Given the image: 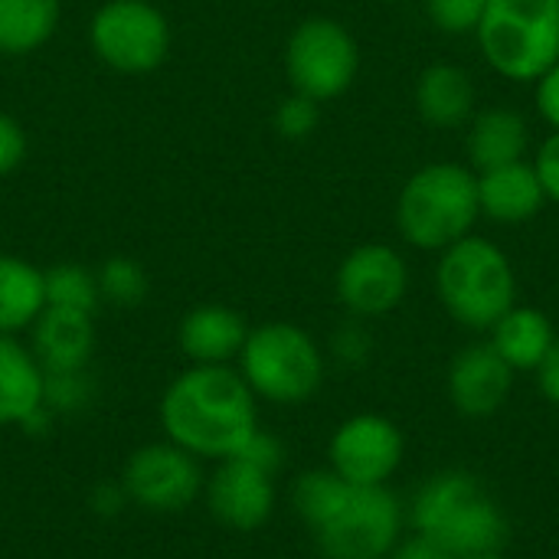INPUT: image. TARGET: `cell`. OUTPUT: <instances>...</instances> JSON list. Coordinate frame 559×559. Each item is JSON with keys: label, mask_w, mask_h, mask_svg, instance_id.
Listing matches in <instances>:
<instances>
[{"label": "cell", "mask_w": 559, "mask_h": 559, "mask_svg": "<svg viewBox=\"0 0 559 559\" xmlns=\"http://www.w3.org/2000/svg\"><path fill=\"white\" fill-rule=\"evenodd\" d=\"M164 439L200 462L233 459L259 423V400L236 367L193 364L177 373L157 406Z\"/></svg>", "instance_id": "cell-1"}, {"label": "cell", "mask_w": 559, "mask_h": 559, "mask_svg": "<svg viewBox=\"0 0 559 559\" xmlns=\"http://www.w3.org/2000/svg\"><path fill=\"white\" fill-rule=\"evenodd\" d=\"M409 524L419 537L439 544L455 559L501 554L511 540V521L488 488L462 468L439 472L419 485L409 504Z\"/></svg>", "instance_id": "cell-2"}, {"label": "cell", "mask_w": 559, "mask_h": 559, "mask_svg": "<svg viewBox=\"0 0 559 559\" xmlns=\"http://www.w3.org/2000/svg\"><path fill=\"white\" fill-rule=\"evenodd\" d=\"M478 216V174L462 164H429L416 170L396 200L403 239L426 252H442L472 236Z\"/></svg>", "instance_id": "cell-3"}, {"label": "cell", "mask_w": 559, "mask_h": 559, "mask_svg": "<svg viewBox=\"0 0 559 559\" xmlns=\"http://www.w3.org/2000/svg\"><path fill=\"white\" fill-rule=\"evenodd\" d=\"M436 288L452 321L468 331H491L518 305L514 265L485 236H465L442 249Z\"/></svg>", "instance_id": "cell-4"}, {"label": "cell", "mask_w": 559, "mask_h": 559, "mask_svg": "<svg viewBox=\"0 0 559 559\" xmlns=\"http://www.w3.org/2000/svg\"><path fill=\"white\" fill-rule=\"evenodd\" d=\"M239 373L255 393V400L275 406H301L324 383V354L318 341L288 321H265L249 328L239 350Z\"/></svg>", "instance_id": "cell-5"}, {"label": "cell", "mask_w": 559, "mask_h": 559, "mask_svg": "<svg viewBox=\"0 0 559 559\" xmlns=\"http://www.w3.org/2000/svg\"><path fill=\"white\" fill-rule=\"evenodd\" d=\"M475 36L495 72L537 82L559 62V0H488Z\"/></svg>", "instance_id": "cell-6"}, {"label": "cell", "mask_w": 559, "mask_h": 559, "mask_svg": "<svg viewBox=\"0 0 559 559\" xmlns=\"http://www.w3.org/2000/svg\"><path fill=\"white\" fill-rule=\"evenodd\" d=\"M406 511L400 498L380 485H350L328 511V518L311 527L318 550L328 559H386L403 540Z\"/></svg>", "instance_id": "cell-7"}, {"label": "cell", "mask_w": 559, "mask_h": 559, "mask_svg": "<svg viewBox=\"0 0 559 559\" xmlns=\"http://www.w3.org/2000/svg\"><path fill=\"white\" fill-rule=\"evenodd\" d=\"M360 69V49L354 33L331 16L301 20L285 43V72L295 92L331 102L344 95Z\"/></svg>", "instance_id": "cell-8"}, {"label": "cell", "mask_w": 559, "mask_h": 559, "mask_svg": "<svg viewBox=\"0 0 559 559\" xmlns=\"http://www.w3.org/2000/svg\"><path fill=\"white\" fill-rule=\"evenodd\" d=\"M92 52L115 72H154L170 52V23L151 0H108L88 23Z\"/></svg>", "instance_id": "cell-9"}, {"label": "cell", "mask_w": 559, "mask_h": 559, "mask_svg": "<svg viewBox=\"0 0 559 559\" xmlns=\"http://www.w3.org/2000/svg\"><path fill=\"white\" fill-rule=\"evenodd\" d=\"M121 488L128 501L147 514H180L203 498V462L170 439L134 449L121 468Z\"/></svg>", "instance_id": "cell-10"}, {"label": "cell", "mask_w": 559, "mask_h": 559, "mask_svg": "<svg viewBox=\"0 0 559 559\" xmlns=\"http://www.w3.org/2000/svg\"><path fill=\"white\" fill-rule=\"evenodd\" d=\"M403 455H406V439L400 426L380 413H357L344 419L328 442L331 472L364 488L386 485L400 472Z\"/></svg>", "instance_id": "cell-11"}, {"label": "cell", "mask_w": 559, "mask_h": 559, "mask_svg": "<svg viewBox=\"0 0 559 559\" xmlns=\"http://www.w3.org/2000/svg\"><path fill=\"white\" fill-rule=\"evenodd\" d=\"M334 288L354 318H383L403 305L409 292V269L393 246L367 242L344 255Z\"/></svg>", "instance_id": "cell-12"}, {"label": "cell", "mask_w": 559, "mask_h": 559, "mask_svg": "<svg viewBox=\"0 0 559 559\" xmlns=\"http://www.w3.org/2000/svg\"><path fill=\"white\" fill-rule=\"evenodd\" d=\"M203 498L223 527L249 534L265 527L275 514V475L242 459H226L216 462L213 475L206 478Z\"/></svg>", "instance_id": "cell-13"}, {"label": "cell", "mask_w": 559, "mask_h": 559, "mask_svg": "<svg viewBox=\"0 0 559 559\" xmlns=\"http://www.w3.org/2000/svg\"><path fill=\"white\" fill-rule=\"evenodd\" d=\"M445 390L452 406L468 419H488L504 409L514 390L511 364L491 347V341L468 344L449 364Z\"/></svg>", "instance_id": "cell-14"}, {"label": "cell", "mask_w": 559, "mask_h": 559, "mask_svg": "<svg viewBox=\"0 0 559 559\" xmlns=\"http://www.w3.org/2000/svg\"><path fill=\"white\" fill-rule=\"evenodd\" d=\"M249 337L246 318L229 305H197L177 324V344L190 364L226 367Z\"/></svg>", "instance_id": "cell-15"}, {"label": "cell", "mask_w": 559, "mask_h": 559, "mask_svg": "<svg viewBox=\"0 0 559 559\" xmlns=\"http://www.w3.org/2000/svg\"><path fill=\"white\" fill-rule=\"evenodd\" d=\"M29 350L39 367L49 370H82L95 354V321L82 311L43 308V314L29 328Z\"/></svg>", "instance_id": "cell-16"}, {"label": "cell", "mask_w": 559, "mask_h": 559, "mask_svg": "<svg viewBox=\"0 0 559 559\" xmlns=\"http://www.w3.org/2000/svg\"><path fill=\"white\" fill-rule=\"evenodd\" d=\"M478 203H481V216L511 226V223L534 219L544 210L547 193L534 164L514 160L478 174Z\"/></svg>", "instance_id": "cell-17"}, {"label": "cell", "mask_w": 559, "mask_h": 559, "mask_svg": "<svg viewBox=\"0 0 559 559\" xmlns=\"http://www.w3.org/2000/svg\"><path fill=\"white\" fill-rule=\"evenodd\" d=\"M43 380L46 370L33 350L13 334H0V429H20L43 406Z\"/></svg>", "instance_id": "cell-18"}, {"label": "cell", "mask_w": 559, "mask_h": 559, "mask_svg": "<svg viewBox=\"0 0 559 559\" xmlns=\"http://www.w3.org/2000/svg\"><path fill=\"white\" fill-rule=\"evenodd\" d=\"M419 118L432 128H459L475 115V85L462 66L436 62L416 82Z\"/></svg>", "instance_id": "cell-19"}, {"label": "cell", "mask_w": 559, "mask_h": 559, "mask_svg": "<svg viewBox=\"0 0 559 559\" xmlns=\"http://www.w3.org/2000/svg\"><path fill=\"white\" fill-rule=\"evenodd\" d=\"M527 144H531L527 121L518 111H511V108H485V111L472 115L468 160H472L475 174L524 160Z\"/></svg>", "instance_id": "cell-20"}, {"label": "cell", "mask_w": 559, "mask_h": 559, "mask_svg": "<svg viewBox=\"0 0 559 559\" xmlns=\"http://www.w3.org/2000/svg\"><path fill=\"white\" fill-rule=\"evenodd\" d=\"M46 308L43 269L23 255L0 252V334H23Z\"/></svg>", "instance_id": "cell-21"}, {"label": "cell", "mask_w": 559, "mask_h": 559, "mask_svg": "<svg viewBox=\"0 0 559 559\" xmlns=\"http://www.w3.org/2000/svg\"><path fill=\"white\" fill-rule=\"evenodd\" d=\"M557 341L554 324L544 311L514 305L495 328H491V347L511 364V370H537L547 357L550 344Z\"/></svg>", "instance_id": "cell-22"}, {"label": "cell", "mask_w": 559, "mask_h": 559, "mask_svg": "<svg viewBox=\"0 0 559 559\" xmlns=\"http://www.w3.org/2000/svg\"><path fill=\"white\" fill-rule=\"evenodd\" d=\"M59 0H0V56H29L52 39Z\"/></svg>", "instance_id": "cell-23"}, {"label": "cell", "mask_w": 559, "mask_h": 559, "mask_svg": "<svg viewBox=\"0 0 559 559\" xmlns=\"http://www.w3.org/2000/svg\"><path fill=\"white\" fill-rule=\"evenodd\" d=\"M46 282V308H66V311H82L95 314L102 305L98 278L92 269L79 262H59L43 272Z\"/></svg>", "instance_id": "cell-24"}, {"label": "cell", "mask_w": 559, "mask_h": 559, "mask_svg": "<svg viewBox=\"0 0 559 559\" xmlns=\"http://www.w3.org/2000/svg\"><path fill=\"white\" fill-rule=\"evenodd\" d=\"M95 278H98L102 301H108L111 308H138L147 298V292H151L144 265L138 259H131V255L105 259L98 265Z\"/></svg>", "instance_id": "cell-25"}, {"label": "cell", "mask_w": 559, "mask_h": 559, "mask_svg": "<svg viewBox=\"0 0 559 559\" xmlns=\"http://www.w3.org/2000/svg\"><path fill=\"white\" fill-rule=\"evenodd\" d=\"M98 396V386L88 373L82 370H49L43 380V406L59 419V416H79L88 413Z\"/></svg>", "instance_id": "cell-26"}, {"label": "cell", "mask_w": 559, "mask_h": 559, "mask_svg": "<svg viewBox=\"0 0 559 559\" xmlns=\"http://www.w3.org/2000/svg\"><path fill=\"white\" fill-rule=\"evenodd\" d=\"M318 121H321V102L301 92H292L275 108V131L288 141H305L308 134H314Z\"/></svg>", "instance_id": "cell-27"}, {"label": "cell", "mask_w": 559, "mask_h": 559, "mask_svg": "<svg viewBox=\"0 0 559 559\" xmlns=\"http://www.w3.org/2000/svg\"><path fill=\"white\" fill-rule=\"evenodd\" d=\"M485 7L488 0H426L429 20L449 36L475 33L485 16Z\"/></svg>", "instance_id": "cell-28"}, {"label": "cell", "mask_w": 559, "mask_h": 559, "mask_svg": "<svg viewBox=\"0 0 559 559\" xmlns=\"http://www.w3.org/2000/svg\"><path fill=\"white\" fill-rule=\"evenodd\" d=\"M331 354L344 367H364L373 354V337L360 321H347L331 337Z\"/></svg>", "instance_id": "cell-29"}, {"label": "cell", "mask_w": 559, "mask_h": 559, "mask_svg": "<svg viewBox=\"0 0 559 559\" xmlns=\"http://www.w3.org/2000/svg\"><path fill=\"white\" fill-rule=\"evenodd\" d=\"M233 459H242V462H249V465H255V468L275 475V472L282 468V462H285V445H282L278 436H272L269 429L259 426V429L249 436V442H246Z\"/></svg>", "instance_id": "cell-30"}, {"label": "cell", "mask_w": 559, "mask_h": 559, "mask_svg": "<svg viewBox=\"0 0 559 559\" xmlns=\"http://www.w3.org/2000/svg\"><path fill=\"white\" fill-rule=\"evenodd\" d=\"M23 157H26V131L13 115L0 111V177L13 174L23 164Z\"/></svg>", "instance_id": "cell-31"}, {"label": "cell", "mask_w": 559, "mask_h": 559, "mask_svg": "<svg viewBox=\"0 0 559 559\" xmlns=\"http://www.w3.org/2000/svg\"><path fill=\"white\" fill-rule=\"evenodd\" d=\"M128 504H131V501H128L121 481H98V485L92 488V495H88V508H92V514L102 518V521L121 518Z\"/></svg>", "instance_id": "cell-32"}, {"label": "cell", "mask_w": 559, "mask_h": 559, "mask_svg": "<svg viewBox=\"0 0 559 559\" xmlns=\"http://www.w3.org/2000/svg\"><path fill=\"white\" fill-rule=\"evenodd\" d=\"M534 170L544 183V193L547 200H557L559 203V131H554L540 151H537V160H534Z\"/></svg>", "instance_id": "cell-33"}, {"label": "cell", "mask_w": 559, "mask_h": 559, "mask_svg": "<svg viewBox=\"0 0 559 559\" xmlns=\"http://www.w3.org/2000/svg\"><path fill=\"white\" fill-rule=\"evenodd\" d=\"M537 108L547 118V124H554V131H559V62H554L537 79Z\"/></svg>", "instance_id": "cell-34"}, {"label": "cell", "mask_w": 559, "mask_h": 559, "mask_svg": "<svg viewBox=\"0 0 559 559\" xmlns=\"http://www.w3.org/2000/svg\"><path fill=\"white\" fill-rule=\"evenodd\" d=\"M534 373H537V386H540L544 400L559 406V337L550 344L547 357L540 360V367Z\"/></svg>", "instance_id": "cell-35"}, {"label": "cell", "mask_w": 559, "mask_h": 559, "mask_svg": "<svg viewBox=\"0 0 559 559\" xmlns=\"http://www.w3.org/2000/svg\"><path fill=\"white\" fill-rule=\"evenodd\" d=\"M386 559H455V557H452L449 550H442L439 544H432V540H426V537L413 534V537L400 540V544L390 550V557Z\"/></svg>", "instance_id": "cell-36"}, {"label": "cell", "mask_w": 559, "mask_h": 559, "mask_svg": "<svg viewBox=\"0 0 559 559\" xmlns=\"http://www.w3.org/2000/svg\"><path fill=\"white\" fill-rule=\"evenodd\" d=\"M462 559H504V554H475V557H462Z\"/></svg>", "instance_id": "cell-37"}]
</instances>
